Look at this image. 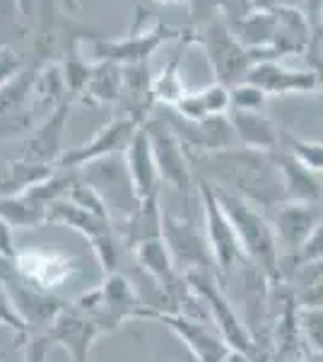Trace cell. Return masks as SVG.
<instances>
[{
    "instance_id": "1",
    "label": "cell",
    "mask_w": 323,
    "mask_h": 362,
    "mask_svg": "<svg viewBox=\"0 0 323 362\" xmlns=\"http://www.w3.org/2000/svg\"><path fill=\"white\" fill-rule=\"evenodd\" d=\"M191 165L201 167L203 179L215 189L234 194L261 210H273L287 201L283 174L273 153L251 148H232L220 153L191 155Z\"/></svg>"
},
{
    "instance_id": "2",
    "label": "cell",
    "mask_w": 323,
    "mask_h": 362,
    "mask_svg": "<svg viewBox=\"0 0 323 362\" xmlns=\"http://www.w3.org/2000/svg\"><path fill=\"white\" fill-rule=\"evenodd\" d=\"M217 196H220L222 208H225L234 230H237L246 259L261 268L273 283H278L280 280V244H278V237H275L270 218L258 206L234 194H227V191L217 189Z\"/></svg>"
},
{
    "instance_id": "3",
    "label": "cell",
    "mask_w": 323,
    "mask_h": 362,
    "mask_svg": "<svg viewBox=\"0 0 323 362\" xmlns=\"http://www.w3.org/2000/svg\"><path fill=\"white\" fill-rule=\"evenodd\" d=\"M186 44H198L205 51V58L210 63V70L215 75V83L234 87L239 83H244L249 70L256 66V56L251 49L239 42L234 37V32L229 29L225 17L210 22L198 32L189 34L184 29V39Z\"/></svg>"
},
{
    "instance_id": "4",
    "label": "cell",
    "mask_w": 323,
    "mask_h": 362,
    "mask_svg": "<svg viewBox=\"0 0 323 362\" xmlns=\"http://www.w3.org/2000/svg\"><path fill=\"white\" fill-rule=\"evenodd\" d=\"M186 283L191 285V290L203 300L205 309L210 314V321L215 324L217 334L225 338V343L234 353H242L249 360L258 358V343L251 336L249 326L244 324L239 309L234 307V302L225 295L220 285V276L215 273H184Z\"/></svg>"
},
{
    "instance_id": "5",
    "label": "cell",
    "mask_w": 323,
    "mask_h": 362,
    "mask_svg": "<svg viewBox=\"0 0 323 362\" xmlns=\"http://www.w3.org/2000/svg\"><path fill=\"white\" fill-rule=\"evenodd\" d=\"M138 20L131 27L126 37L116 39H92V51H95L97 61H114L119 66H135V63H150V58L157 54L167 42L184 39V29H174L164 22L155 20L152 25H145V10L135 8Z\"/></svg>"
},
{
    "instance_id": "6",
    "label": "cell",
    "mask_w": 323,
    "mask_h": 362,
    "mask_svg": "<svg viewBox=\"0 0 323 362\" xmlns=\"http://www.w3.org/2000/svg\"><path fill=\"white\" fill-rule=\"evenodd\" d=\"M78 177L102 196L116 227L128 223L140 210V206H143V201L135 194V186L123 153L90 162V165L78 169Z\"/></svg>"
},
{
    "instance_id": "7",
    "label": "cell",
    "mask_w": 323,
    "mask_h": 362,
    "mask_svg": "<svg viewBox=\"0 0 323 362\" xmlns=\"http://www.w3.org/2000/svg\"><path fill=\"white\" fill-rule=\"evenodd\" d=\"M198 194H201L205 239H208L210 254H213L217 276H220V280H225L234 271H239L249 259H246L244 247L239 242V235L234 230L232 220H229V215L222 208L215 186L208 179L201 177L198 179Z\"/></svg>"
},
{
    "instance_id": "8",
    "label": "cell",
    "mask_w": 323,
    "mask_h": 362,
    "mask_svg": "<svg viewBox=\"0 0 323 362\" xmlns=\"http://www.w3.org/2000/svg\"><path fill=\"white\" fill-rule=\"evenodd\" d=\"M13 266L15 276L22 283L51 295H56L66 285H73L82 273V261L78 256L56 247H34L17 251Z\"/></svg>"
},
{
    "instance_id": "9",
    "label": "cell",
    "mask_w": 323,
    "mask_h": 362,
    "mask_svg": "<svg viewBox=\"0 0 323 362\" xmlns=\"http://www.w3.org/2000/svg\"><path fill=\"white\" fill-rule=\"evenodd\" d=\"M143 128L150 138L162 184H167L174 191H181V194L193 189V165L189 150L184 148V143L169 126V121L162 114H150Z\"/></svg>"
},
{
    "instance_id": "10",
    "label": "cell",
    "mask_w": 323,
    "mask_h": 362,
    "mask_svg": "<svg viewBox=\"0 0 323 362\" xmlns=\"http://www.w3.org/2000/svg\"><path fill=\"white\" fill-rule=\"evenodd\" d=\"M162 239L167 242L169 251L174 256V264L179 273H215L217 268L210 254L208 239L198 230V225L191 218H184L172 210H164L162 218Z\"/></svg>"
},
{
    "instance_id": "11",
    "label": "cell",
    "mask_w": 323,
    "mask_h": 362,
    "mask_svg": "<svg viewBox=\"0 0 323 362\" xmlns=\"http://www.w3.org/2000/svg\"><path fill=\"white\" fill-rule=\"evenodd\" d=\"M99 288H102V302L92 319L102 326L104 336L114 334L126 321H150L155 307L140 300L135 285L123 273H111L104 278V283H99Z\"/></svg>"
},
{
    "instance_id": "12",
    "label": "cell",
    "mask_w": 323,
    "mask_h": 362,
    "mask_svg": "<svg viewBox=\"0 0 323 362\" xmlns=\"http://www.w3.org/2000/svg\"><path fill=\"white\" fill-rule=\"evenodd\" d=\"M145 121L138 119L133 114H123V116H116L111 119L107 126H102L99 131L92 136L87 143L78 145V148H70L66 150V155L58 160L56 169H66V172H78L85 165L95 160H102V157H109V155H116V153H123L131 143V138L135 136L140 126Z\"/></svg>"
},
{
    "instance_id": "13",
    "label": "cell",
    "mask_w": 323,
    "mask_h": 362,
    "mask_svg": "<svg viewBox=\"0 0 323 362\" xmlns=\"http://www.w3.org/2000/svg\"><path fill=\"white\" fill-rule=\"evenodd\" d=\"M39 61L32 68L17 73L10 83L0 87V143L3 140L27 138L34 131V104H32V78Z\"/></svg>"
},
{
    "instance_id": "14",
    "label": "cell",
    "mask_w": 323,
    "mask_h": 362,
    "mask_svg": "<svg viewBox=\"0 0 323 362\" xmlns=\"http://www.w3.org/2000/svg\"><path fill=\"white\" fill-rule=\"evenodd\" d=\"M41 336L49 338L54 348H63L73 362H90L92 348L104 336L102 326L92 317L82 314L80 309L73 307V302L58 314V319Z\"/></svg>"
},
{
    "instance_id": "15",
    "label": "cell",
    "mask_w": 323,
    "mask_h": 362,
    "mask_svg": "<svg viewBox=\"0 0 323 362\" xmlns=\"http://www.w3.org/2000/svg\"><path fill=\"white\" fill-rule=\"evenodd\" d=\"M150 321H160L169 331H174L186 343V348L191 350L196 362H227L229 355L234 353L225 343V338L217 334V331H210L208 324H203L201 319H191L179 312L152 309Z\"/></svg>"
},
{
    "instance_id": "16",
    "label": "cell",
    "mask_w": 323,
    "mask_h": 362,
    "mask_svg": "<svg viewBox=\"0 0 323 362\" xmlns=\"http://www.w3.org/2000/svg\"><path fill=\"white\" fill-rule=\"evenodd\" d=\"M275 237L280 244V256H292L311 237V232L323 223V206L316 203L285 201L270 210Z\"/></svg>"
},
{
    "instance_id": "17",
    "label": "cell",
    "mask_w": 323,
    "mask_h": 362,
    "mask_svg": "<svg viewBox=\"0 0 323 362\" xmlns=\"http://www.w3.org/2000/svg\"><path fill=\"white\" fill-rule=\"evenodd\" d=\"M70 112H73V102H66L56 112L44 116L34 126V131L25 138V145H22V153H20L22 160L56 167L58 160L66 155V133H68Z\"/></svg>"
},
{
    "instance_id": "18",
    "label": "cell",
    "mask_w": 323,
    "mask_h": 362,
    "mask_svg": "<svg viewBox=\"0 0 323 362\" xmlns=\"http://www.w3.org/2000/svg\"><path fill=\"white\" fill-rule=\"evenodd\" d=\"M246 83L261 87L268 97L314 95L321 90V78L311 68H287L283 61H261L246 75Z\"/></svg>"
},
{
    "instance_id": "19",
    "label": "cell",
    "mask_w": 323,
    "mask_h": 362,
    "mask_svg": "<svg viewBox=\"0 0 323 362\" xmlns=\"http://www.w3.org/2000/svg\"><path fill=\"white\" fill-rule=\"evenodd\" d=\"M8 288H10V293H13L15 305L20 309L22 319H25V324L29 326V334L32 336L44 334V331L58 319V314L70 305L63 297L44 293V290H37V288H32V285L22 283L17 276L8 280Z\"/></svg>"
},
{
    "instance_id": "20",
    "label": "cell",
    "mask_w": 323,
    "mask_h": 362,
    "mask_svg": "<svg viewBox=\"0 0 323 362\" xmlns=\"http://www.w3.org/2000/svg\"><path fill=\"white\" fill-rule=\"evenodd\" d=\"M123 157H126L128 172H131L135 194H138L140 201L145 203V201H152V198H160L162 177H160V169H157L155 155H152L150 138L143 126L135 131L128 148L123 150Z\"/></svg>"
},
{
    "instance_id": "21",
    "label": "cell",
    "mask_w": 323,
    "mask_h": 362,
    "mask_svg": "<svg viewBox=\"0 0 323 362\" xmlns=\"http://www.w3.org/2000/svg\"><path fill=\"white\" fill-rule=\"evenodd\" d=\"M133 256H135V261H138V266L152 278V283L162 290L164 302H169V297L184 285V276H181L179 268H176L172 251H169L167 242H164L162 237L140 242L138 247L133 249Z\"/></svg>"
},
{
    "instance_id": "22",
    "label": "cell",
    "mask_w": 323,
    "mask_h": 362,
    "mask_svg": "<svg viewBox=\"0 0 323 362\" xmlns=\"http://www.w3.org/2000/svg\"><path fill=\"white\" fill-rule=\"evenodd\" d=\"M311 44H314V25H311L309 15L302 8L275 13V37L273 44H270V51L278 61H283L287 56L309 54Z\"/></svg>"
},
{
    "instance_id": "23",
    "label": "cell",
    "mask_w": 323,
    "mask_h": 362,
    "mask_svg": "<svg viewBox=\"0 0 323 362\" xmlns=\"http://www.w3.org/2000/svg\"><path fill=\"white\" fill-rule=\"evenodd\" d=\"M273 157H275V165H278L280 174H283L287 201L323 206V174L309 169L304 162H299L295 155L287 153L283 148L275 150Z\"/></svg>"
},
{
    "instance_id": "24",
    "label": "cell",
    "mask_w": 323,
    "mask_h": 362,
    "mask_svg": "<svg viewBox=\"0 0 323 362\" xmlns=\"http://www.w3.org/2000/svg\"><path fill=\"white\" fill-rule=\"evenodd\" d=\"M229 121L237 131L242 148L261 150V153H275V150L283 148L285 131L263 112H237V109H232Z\"/></svg>"
},
{
    "instance_id": "25",
    "label": "cell",
    "mask_w": 323,
    "mask_h": 362,
    "mask_svg": "<svg viewBox=\"0 0 323 362\" xmlns=\"http://www.w3.org/2000/svg\"><path fill=\"white\" fill-rule=\"evenodd\" d=\"M66 102H70L68 95V85L63 78V68L58 61L41 63L34 70L32 78V104H34V114H44L49 116L51 112H56L58 107H63Z\"/></svg>"
},
{
    "instance_id": "26",
    "label": "cell",
    "mask_w": 323,
    "mask_h": 362,
    "mask_svg": "<svg viewBox=\"0 0 323 362\" xmlns=\"http://www.w3.org/2000/svg\"><path fill=\"white\" fill-rule=\"evenodd\" d=\"M46 225L70 227V230H75L78 235L85 237L87 242H92V239H97L99 235H104V232L116 227L114 223H109V220H102V218H97V215L87 213L85 208L75 206L68 198H61V201L51 203L49 215H46Z\"/></svg>"
},
{
    "instance_id": "27",
    "label": "cell",
    "mask_w": 323,
    "mask_h": 362,
    "mask_svg": "<svg viewBox=\"0 0 323 362\" xmlns=\"http://www.w3.org/2000/svg\"><path fill=\"white\" fill-rule=\"evenodd\" d=\"M123 99V66L114 61H95L92 78L85 87L82 104H116Z\"/></svg>"
},
{
    "instance_id": "28",
    "label": "cell",
    "mask_w": 323,
    "mask_h": 362,
    "mask_svg": "<svg viewBox=\"0 0 323 362\" xmlns=\"http://www.w3.org/2000/svg\"><path fill=\"white\" fill-rule=\"evenodd\" d=\"M152 73L150 63H135V66H123V99L131 107L133 116L138 119H148L155 109V99H152Z\"/></svg>"
},
{
    "instance_id": "29",
    "label": "cell",
    "mask_w": 323,
    "mask_h": 362,
    "mask_svg": "<svg viewBox=\"0 0 323 362\" xmlns=\"http://www.w3.org/2000/svg\"><path fill=\"white\" fill-rule=\"evenodd\" d=\"M56 172V167L49 165H37V162L29 160H10L8 165L0 172V196H17L25 194V191L34 189L44 179H49Z\"/></svg>"
},
{
    "instance_id": "30",
    "label": "cell",
    "mask_w": 323,
    "mask_h": 362,
    "mask_svg": "<svg viewBox=\"0 0 323 362\" xmlns=\"http://www.w3.org/2000/svg\"><path fill=\"white\" fill-rule=\"evenodd\" d=\"M181 61H184V49L176 51L162 66L160 75H155L152 80V99H155V107L162 109H174L181 102L189 90L184 85V75H181Z\"/></svg>"
},
{
    "instance_id": "31",
    "label": "cell",
    "mask_w": 323,
    "mask_h": 362,
    "mask_svg": "<svg viewBox=\"0 0 323 362\" xmlns=\"http://www.w3.org/2000/svg\"><path fill=\"white\" fill-rule=\"evenodd\" d=\"M0 215L13 230H37V227L46 225L49 208L27 194L0 196Z\"/></svg>"
},
{
    "instance_id": "32",
    "label": "cell",
    "mask_w": 323,
    "mask_h": 362,
    "mask_svg": "<svg viewBox=\"0 0 323 362\" xmlns=\"http://www.w3.org/2000/svg\"><path fill=\"white\" fill-rule=\"evenodd\" d=\"M234 37L242 42L246 49H270L275 37V13H261L254 10L251 15L242 17V20L227 22Z\"/></svg>"
},
{
    "instance_id": "33",
    "label": "cell",
    "mask_w": 323,
    "mask_h": 362,
    "mask_svg": "<svg viewBox=\"0 0 323 362\" xmlns=\"http://www.w3.org/2000/svg\"><path fill=\"white\" fill-rule=\"evenodd\" d=\"M29 29V20L22 13L17 0H0V51L15 49L25 44Z\"/></svg>"
},
{
    "instance_id": "34",
    "label": "cell",
    "mask_w": 323,
    "mask_h": 362,
    "mask_svg": "<svg viewBox=\"0 0 323 362\" xmlns=\"http://www.w3.org/2000/svg\"><path fill=\"white\" fill-rule=\"evenodd\" d=\"M297 331L304 343V353L323 355V307L297 305Z\"/></svg>"
},
{
    "instance_id": "35",
    "label": "cell",
    "mask_w": 323,
    "mask_h": 362,
    "mask_svg": "<svg viewBox=\"0 0 323 362\" xmlns=\"http://www.w3.org/2000/svg\"><path fill=\"white\" fill-rule=\"evenodd\" d=\"M0 326L8 329L10 334H15L20 346L32 336L29 334V326L25 324V319H22L20 309L15 305L13 293H10V288H8V280H0Z\"/></svg>"
},
{
    "instance_id": "36",
    "label": "cell",
    "mask_w": 323,
    "mask_h": 362,
    "mask_svg": "<svg viewBox=\"0 0 323 362\" xmlns=\"http://www.w3.org/2000/svg\"><path fill=\"white\" fill-rule=\"evenodd\" d=\"M283 150L292 153L309 169L323 174V143H316V140H307V138H297V136H292V133H283Z\"/></svg>"
},
{
    "instance_id": "37",
    "label": "cell",
    "mask_w": 323,
    "mask_h": 362,
    "mask_svg": "<svg viewBox=\"0 0 323 362\" xmlns=\"http://www.w3.org/2000/svg\"><path fill=\"white\" fill-rule=\"evenodd\" d=\"M186 5H189V27H186L189 34L222 17V0H186Z\"/></svg>"
},
{
    "instance_id": "38",
    "label": "cell",
    "mask_w": 323,
    "mask_h": 362,
    "mask_svg": "<svg viewBox=\"0 0 323 362\" xmlns=\"http://www.w3.org/2000/svg\"><path fill=\"white\" fill-rule=\"evenodd\" d=\"M268 102V95L261 87L251 85V83H239L232 87V109L237 112H261Z\"/></svg>"
},
{
    "instance_id": "39",
    "label": "cell",
    "mask_w": 323,
    "mask_h": 362,
    "mask_svg": "<svg viewBox=\"0 0 323 362\" xmlns=\"http://www.w3.org/2000/svg\"><path fill=\"white\" fill-rule=\"evenodd\" d=\"M51 350H54V346L46 336H29L22 343V362H49Z\"/></svg>"
},
{
    "instance_id": "40",
    "label": "cell",
    "mask_w": 323,
    "mask_h": 362,
    "mask_svg": "<svg viewBox=\"0 0 323 362\" xmlns=\"http://www.w3.org/2000/svg\"><path fill=\"white\" fill-rule=\"evenodd\" d=\"M25 68H27L25 58L17 54L15 49L0 51V87H3L5 83H10V80H13L17 73H22Z\"/></svg>"
},
{
    "instance_id": "41",
    "label": "cell",
    "mask_w": 323,
    "mask_h": 362,
    "mask_svg": "<svg viewBox=\"0 0 323 362\" xmlns=\"http://www.w3.org/2000/svg\"><path fill=\"white\" fill-rule=\"evenodd\" d=\"M254 13V0H222V17L227 22L242 20Z\"/></svg>"
},
{
    "instance_id": "42",
    "label": "cell",
    "mask_w": 323,
    "mask_h": 362,
    "mask_svg": "<svg viewBox=\"0 0 323 362\" xmlns=\"http://www.w3.org/2000/svg\"><path fill=\"white\" fill-rule=\"evenodd\" d=\"M17 254L15 249V239H13V227L3 220V215H0V261H13Z\"/></svg>"
},
{
    "instance_id": "43",
    "label": "cell",
    "mask_w": 323,
    "mask_h": 362,
    "mask_svg": "<svg viewBox=\"0 0 323 362\" xmlns=\"http://www.w3.org/2000/svg\"><path fill=\"white\" fill-rule=\"evenodd\" d=\"M297 305L302 307H323V278L316 280L314 285L304 288L302 293H297Z\"/></svg>"
},
{
    "instance_id": "44",
    "label": "cell",
    "mask_w": 323,
    "mask_h": 362,
    "mask_svg": "<svg viewBox=\"0 0 323 362\" xmlns=\"http://www.w3.org/2000/svg\"><path fill=\"white\" fill-rule=\"evenodd\" d=\"M307 5V0H254V10L261 13H278V10H295Z\"/></svg>"
},
{
    "instance_id": "45",
    "label": "cell",
    "mask_w": 323,
    "mask_h": 362,
    "mask_svg": "<svg viewBox=\"0 0 323 362\" xmlns=\"http://www.w3.org/2000/svg\"><path fill=\"white\" fill-rule=\"evenodd\" d=\"M307 56H309L311 70H316V73H319V78L323 80V32L314 34V44H311Z\"/></svg>"
},
{
    "instance_id": "46",
    "label": "cell",
    "mask_w": 323,
    "mask_h": 362,
    "mask_svg": "<svg viewBox=\"0 0 323 362\" xmlns=\"http://www.w3.org/2000/svg\"><path fill=\"white\" fill-rule=\"evenodd\" d=\"M22 8V13H25V17L29 20V25L34 22V17H37V0H17Z\"/></svg>"
},
{
    "instance_id": "47",
    "label": "cell",
    "mask_w": 323,
    "mask_h": 362,
    "mask_svg": "<svg viewBox=\"0 0 323 362\" xmlns=\"http://www.w3.org/2000/svg\"><path fill=\"white\" fill-rule=\"evenodd\" d=\"M58 3H61L63 13H68V15H78L80 13V0H58Z\"/></svg>"
},
{
    "instance_id": "48",
    "label": "cell",
    "mask_w": 323,
    "mask_h": 362,
    "mask_svg": "<svg viewBox=\"0 0 323 362\" xmlns=\"http://www.w3.org/2000/svg\"><path fill=\"white\" fill-rule=\"evenodd\" d=\"M302 362H323V355L321 353H304Z\"/></svg>"
},
{
    "instance_id": "49",
    "label": "cell",
    "mask_w": 323,
    "mask_h": 362,
    "mask_svg": "<svg viewBox=\"0 0 323 362\" xmlns=\"http://www.w3.org/2000/svg\"><path fill=\"white\" fill-rule=\"evenodd\" d=\"M160 5H176V3H186V0H157Z\"/></svg>"
},
{
    "instance_id": "50",
    "label": "cell",
    "mask_w": 323,
    "mask_h": 362,
    "mask_svg": "<svg viewBox=\"0 0 323 362\" xmlns=\"http://www.w3.org/2000/svg\"><path fill=\"white\" fill-rule=\"evenodd\" d=\"M3 358H5V355H0V360H3Z\"/></svg>"
},
{
    "instance_id": "51",
    "label": "cell",
    "mask_w": 323,
    "mask_h": 362,
    "mask_svg": "<svg viewBox=\"0 0 323 362\" xmlns=\"http://www.w3.org/2000/svg\"><path fill=\"white\" fill-rule=\"evenodd\" d=\"M174 362H176V360H174Z\"/></svg>"
}]
</instances>
